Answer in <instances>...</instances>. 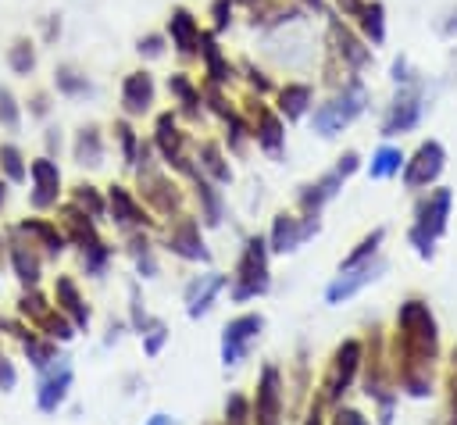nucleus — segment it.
<instances>
[{
    "mask_svg": "<svg viewBox=\"0 0 457 425\" xmlns=\"http://www.w3.org/2000/svg\"><path fill=\"white\" fill-rule=\"evenodd\" d=\"M446 211H450V189H436L421 207H418V229H414V243H421V250H425V243L443 229V221H446Z\"/></svg>",
    "mask_w": 457,
    "mask_h": 425,
    "instance_id": "obj_4",
    "label": "nucleus"
},
{
    "mask_svg": "<svg viewBox=\"0 0 457 425\" xmlns=\"http://www.w3.org/2000/svg\"><path fill=\"white\" fill-rule=\"evenodd\" d=\"M43 36H46V39H57V36H61V21H57L54 14L46 18V25H43Z\"/></svg>",
    "mask_w": 457,
    "mask_h": 425,
    "instance_id": "obj_18",
    "label": "nucleus"
},
{
    "mask_svg": "<svg viewBox=\"0 0 457 425\" xmlns=\"http://www.w3.org/2000/svg\"><path fill=\"white\" fill-rule=\"evenodd\" d=\"M232 4L236 0H211V18H214V32L232 25Z\"/></svg>",
    "mask_w": 457,
    "mask_h": 425,
    "instance_id": "obj_16",
    "label": "nucleus"
},
{
    "mask_svg": "<svg viewBox=\"0 0 457 425\" xmlns=\"http://www.w3.org/2000/svg\"><path fill=\"white\" fill-rule=\"evenodd\" d=\"M57 89H64V93H89V82H86V75H79L75 68H57Z\"/></svg>",
    "mask_w": 457,
    "mask_h": 425,
    "instance_id": "obj_13",
    "label": "nucleus"
},
{
    "mask_svg": "<svg viewBox=\"0 0 457 425\" xmlns=\"http://www.w3.org/2000/svg\"><path fill=\"white\" fill-rule=\"evenodd\" d=\"M139 54H146V57H161L164 54V36L161 32H150V36H143L139 39V46H136Z\"/></svg>",
    "mask_w": 457,
    "mask_h": 425,
    "instance_id": "obj_17",
    "label": "nucleus"
},
{
    "mask_svg": "<svg viewBox=\"0 0 457 425\" xmlns=\"http://www.w3.org/2000/svg\"><path fill=\"white\" fill-rule=\"evenodd\" d=\"M7 64H11L14 75H29V71L36 68V46H32V39L18 36V39L7 46Z\"/></svg>",
    "mask_w": 457,
    "mask_h": 425,
    "instance_id": "obj_10",
    "label": "nucleus"
},
{
    "mask_svg": "<svg viewBox=\"0 0 457 425\" xmlns=\"http://www.w3.org/2000/svg\"><path fill=\"white\" fill-rule=\"evenodd\" d=\"M32 179H36V204H50V200H54V189H57V182H61L57 168H54L50 161H36V164H32Z\"/></svg>",
    "mask_w": 457,
    "mask_h": 425,
    "instance_id": "obj_11",
    "label": "nucleus"
},
{
    "mask_svg": "<svg viewBox=\"0 0 457 425\" xmlns=\"http://www.w3.org/2000/svg\"><path fill=\"white\" fill-rule=\"evenodd\" d=\"M121 100H125L129 114H143L154 104V79L146 71H132L125 79V86H121Z\"/></svg>",
    "mask_w": 457,
    "mask_h": 425,
    "instance_id": "obj_7",
    "label": "nucleus"
},
{
    "mask_svg": "<svg viewBox=\"0 0 457 425\" xmlns=\"http://www.w3.org/2000/svg\"><path fill=\"white\" fill-rule=\"evenodd\" d=\"M311 86H303V82H289V86H282V93H278V107L286 111V118H300V114H307V107H311Z\"/></svg>",
    "mask_w": 457,
    "mask_h": 425,
    "instance_id": "obj_9",
    "label": "nucleus"
},
{
    "mask_svg": "<svg viewBox=\"0 0 457 425\" xmlns=\"http://www.w3.org/2000/svg\"><path fill=\"white\" fill-rule=\"evenodd\" d=\"M328 43H332V54H339L350 68H364L371 61V46H364V39H357L350 32V25H343V18H336V14L328 21Z\"/></svg>",
    "mask_w": 457,
    "mask_h": 425,
    "instance_id": "obj_2",
    "label": "nucleus"
},
{
    "mask_svg": "<svg viewBox=\"0 0 457 425\" xmlns=\"http://www.w3.org/2000/svg\"><path fill=\"white\" fill-rule=\"evenodd\" d=\"M300 4H307V7H314V11H321V7H325V0H300Z\"/></svg>",
    "mask_w": 457,
    "mask_h": 425,
    "instance_id": "obj_20",
    "label": "nucleus"
},
{
    "mask_svg": "<svg viewBox=\"0 0 457 425\" xmlns=\"http://www.w3.org/2000/svg\"><path fill=\"white\" fill-rule=\"evenodd\" d=\"M168 36H171V46L182 54V57H193V54H200V21L193 18V11L189 7H175L171 14H168Z\"/></svg>",
    "mask_w": 457,
    "mask_h": 425,
    "instance_id": "obj_3",
    "label": "nucleus"
},
{
    "mask_svg": "<svg viewBox=\"0 0 457 425\" xmlns=\"http://www.w3.org/2000/svg\"><path fill=\"white\" fill-rule=\"evenodd\" d=\"M0 164H4V171L11 175V179H21L25 175V164H21V154H18V146H0Z\"/></svg>",
    "mask_w": 457,
    "mask_h": 425,
    "instance_id": "obj_15",
    "label": "nucleus"
},
{
    "mask_svg": "<svg viewBox=\"0 0 457 425\" xmlns=\"http://www.w3.org/2000/svg\"><path fill=\"white\" fill-rule=\"evenodd\" d=\"M0 125L4 129H18V100L4 86H0Z\"/></svg>",
    "mask_w": 457,
    "mask_h": 425,
    "instance_id": "obj_14",
    "label": "nucleus"
},
{
    "mask_svg": "<svg viewBox=\"0 0 457 425\" xmlns=\"http://www.w3.org/2000/svg\"><path fill=\"white\" fill-rule=\"evenodd\" d=\"M400 164H403V154H400V150H393V146H382V150L375 154V161H371V175H375V179L396 175V171H400Z\"/></svg>",
    "mask_w": 457,
    "mask_h": 425,
    "instance_id": "obj_12",
    "label": "nucleus"
},
{
    "mask_svg": "<svg viewBox=\"0 0 457 425\" xmlns=\"http://www.w3.org/2000/svg\"><path fill=\"white\" fill-rule=\"evenodd\" d=\"M439 171H443V146L428 139V143L418 146L414 161L403 168V182H407V186H425V182H432Z\"/></svg>",
    "mask_w": 457,
    "mask_h": 425,
    "instance_id": "obj_6",
    "label": "nucleus"
},
{
    "mask_svg": "<svg viewBox=\"0 0 457 425\" xmlns=\"http://www.w3.org/2000/svg\"><path fill=\"white\" fill-rule=\"evenodd\" d=\"M418 118H421V96H418L414 89H400V93H396V100L389 104V114H386L382 132H386V136L407 132V129H414V125H418Z\"/></svg>",
    "mask_w": 457,
    "mask_h": 425,
    "instance_id": "obj_5",
    "label": "nucleus"
},
{
    "mask_svg": "<svg viewBox=\"0 0 457 425\" xmlns=\"http://www.w3.org/2000/svg\"><path fill=\"white\" fill-rule=\"evenodd\" d=\"M146 425H171V421H168V418H164V414H154V418H150V421H146Z\"/></svg>",
    "mask_w": 457,
    "mask_h": 425,
    "instance_id": "obj_19",
    "label": "nucleus"
},
{
    "mask_svg": "<svg viewBox=\"0 0 457 425\" xmlns=\"http://www.w3.org/2000/svg\"><path fill=\"white\" fill-rule=\"evenodd\" d=\"M353 18H357V25L364 32V43H382L386 39V7L378 0H364Z\"/></svg>",
    "mask_w": 457,
    "mask_h": 425,
    "instance_id": "obj_8",
    "label": "nucleus"
},
{
    "mask_svg": "<svg viewBox=\"0 0 457 425\" xmlns=\"http://www.w3.org/2000/svg\"><path fill=\"white\" fill-rule=\"evenodd\" d=\"M243 4H253V0H243Z\"/></svg>",
    "mask_w": 457,
    "mask_h": 425,
    "instance_id": "obj_21",
    "label": "nucleus"
},
{
    "mask_svg": "<svg viewBox=\"0 0 457 425\" xmlns=\"http://www.w3.org/2000/svg\"><path fill=\"white\" fill-rule=\"evenodd\" d=\"M364 100H368L364 86L350 82V86H343V93H336L328 104H321L311 121H314V129H318L321 136H336L343 125H350V121L364 111Z\"/></svg>",
    "mask_w": 457,
    "mask_h": 425,
    "instance_id": "obj_1",
    "label": "nucleus"
}]
</instances>
